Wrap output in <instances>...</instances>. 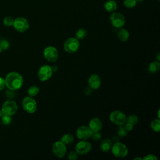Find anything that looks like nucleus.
<instances>
[{"instance_id":"1","label":"nucleus","mask_w":160,"mask_h":160,"mask_svg":"<svg viewBox=\"0 0 160 160\" xmlns=\"http://www.w3.org/2000/svg\"><path fill=\"white\" fill-rule=\"evenodd\" d=\"M4 82L5 86L8 89L15 91L22 87L23 84V78L19 73L11 72L6 76Z\"/></svg>"},{"instance_id":"2","label":"nucleus","mask_w":160,"mask_h":160,"mask_svg":"<svg viewBox=\"0 0 160 160\" xmlns=\"http://www.w3.org/2000/svg\"><path fill=\"white\" fill-rule=\"evenodd\" d=\"M111 152L114 156L118 158H122L127 156L128 154V148L126 144L121 142H114L111 148Z\"/></svg>"},{"instance_id":"3","label":"nucleus","mask_w":160,"mask_h":160,"mask_svg":"<svg viewBox=\"0 0 160 160\" xmlns=\"http://www.w3.org/2000/svg\"><path fill=\"white\" fill-rule=\"evenodd\" d=\"M80 47V43L76 38H69L67 39L63 44L64 49L68 53H74L78 51Z\"/></svg>"},{"instance_id":"4","label":"nucleus","mask_w":160,"mask_h":160,"mask_svg":"<svg viewBox=\"0 0 160 160\" xmlns=\"http://www.w3.org/2000/svg\"><path fill=\"white\" fill-rule=\"evenodd\" d=\"M109 120L117 126L124 125L126 121V116L119 110H114L110 113Z\"/></svg>"},{"instance_id":"5","label":"nucleus","mask_w":160,"mask_h":160,"mask_svg":"<svg viewBox=\"0 0 160 160\" xmlns=\"http://www.w3.org/2000/svg\"><path fill=\"white\" fill-rule=\"evenodd\" d=\"M22 106L23 109L29 114L35 112L37 109L36 101L30 96L26 97L23 99L22 101Z\"/></svg>"},{"instance_id":"6","label":"nucleus","mask_w":160,"mask_h":160,"mask_svg":"<svg viewBox=\"0 0 160 160\" xmlns=\"http://www.w3.org/2000/svg\"><path fill=\"white\" fill-rule=\"evenodd\" d=\"M44 58L49 62H56L59 56V53L58 49L52 46L46 47L43 51Z\"/></svg>"},{"instance_id":"7","label":"nucleus","mask_w":160,"mask_h":160,"mask_svg":"<svg viewBox=\"0 0 160 160\" xmlns=\"http://www.w3.org/2000/svg\"><path fill=\"white\" fill-rule=\"evenodd\" d=\"M53 154L59 158H62L65 156L67 152L66 145L61 140L56 141L52 147Z\"/></svg>"},{"instance_id":"8","label":"nucleus","mask_w":160,"mask_h":160,"mask_svg":"<svg viewBox=\"0 0 160 160\" xmlns=\"http://www.w3.org/2000/svg\"><path fill=\"white\" fill-rule=\"evenodd\" d=\"M52 74L51 67L49 65L45 64L40 67L38 71V76L41 81H46L49 79Z\"/></svg>"},{"instance_id":"9","label":"nucleus","mask_w":160,"mask_h":160,"mask_svg":"<svg viewBox=\"0 0 160 160\" xmlns=\"http://www.w3.org/2000/svg\"><path fill=\"white\" fill-rule=\"evenodd\" d=\"M110 22L116 28H122L125 22L126 19L122 14L120 12H112L110 16Z\"/></svg>"},{"instance_id":"10","label":"nucleus","mask_w":160,"mask_h":160,"mask_svg":"<svg viewBox=\"0 0 160 160\" xmlns=\"http://www.w3.org/2000/svg\"><path fill=\"white\" fill-rule=\"evenodd\" d=\"M1 110L5 115L11 116L17 112L18 105L15 101L12 100H8L3 104Z\"/></svg>"},{"instance_id":"11","label":"nucleus","mask_w":160,"mask_h":160,"mask_svg":"<svg viewBox=\"0 0 160 160\" xmlns=\"http://www.w3.org/2000/svg\"><path fill=\"white\" fill-rule=\"evenodd\" d=\"M92 149V145L90 142L86 140L79 141L75 146V151L79 155H83L88 153Z\"/></svg>"},{"instance_id":"12","label":"nucleus","mask_w":160,"mask_h":160,"mask_svg":"<svg viewBox=\"0 0 160 160\" xmlns=\"http://www.w3.org/2000/svg\"><path fill=\"white\" fill-rule=\"evenodd\" d=\"M13 26L17 31L23 32L28 30L29 27V24L26 18L19 17L14 19Z\"/></svg>"},{"instance_id":"13","label":"nucleus","mask_w":160,"mask_h":160,"mask_svg":"<svg viewBox=\"0 0 160 160\" xmlns=\"http://www.w3.org/2000/svg\"><path fill=\"white\" fill-rule=\"evenodd\" d=\"M92 131L87 126H81L76 130V136L81 140H87L91 138Z\"/></svg>"},{"instance_id":"14","label":"nucleus","mask_w":160,"mask_h":160,"mask_svg":"<svg viewBox=\"0 0 160 160\" xmlns=\"http://www.w3.org/2000/svg\"><path fill=\"white\" fill-rule=\"evenodd\" d=\"M88 86L92 90L98 89L101 84V79L100 76L96 74H91L88 81Z\"/></svg>"},{"instance_id":"15","label":"nucleus","mask_w":160,"mask_h":160,"mask_svg":"<svg viewBox=\"0 0 160 160\" xmlns=\"http://www.w3.org/2000/svg\"><path fill=\"white\" fill-rule=\"evenodd\" d=\"M88 126L92 132L100 131L102 127V123L98 118H93L89 121Z\"/></svg>"},{"instance_id":"16","label":"nucleus","mask_w":160,"mask_h":160,"mask_svg":"<svg viewBox=\"0 0 160 160\" xmlns=\"http://www.w3.org/2000/svg\"><path fill=\"white\" fill-rule=\"evenodd\" d=\"M112 145V142L111 139L106 138L101 141L100 144V149L102 152H108L109 150H111Z\"/></svg>"},{"instance_id":"17","label":"nucleus","mask_w":160,"mask_h":160,"mask_svg":"<svg viewBox=\"0 0 160 160\" xmlns=\"http://www.w3.org/2000/svg\"><path fill=\"white\" fill-rule=\"evenodd\" d=\"M117 36L121 41L126 42L129 38V32L126 29L120 28L117 32Z\"/></svg>"},{"instance_id":"18","label":"nucleus","mask_w":160,"mask_h":160,"mask_svg":"<svg viewBox=\"0 0 160 160\" xmlns=\"http://www.w3.org/2000/svg\"><path fill=\"white\" fill-rule=\"evenodd\" d=\"M104 9H106V11L108 12H114L118 7L117 3L114 0H108L107 1L104 5Z\"/></svg>"},{"instance_id":"19","label":"nucleus","mask_w":160,"mask_h":160,"mask_svg":"<svg viewBox=\"0 0 160 160\" xmlns=\"http://www.w3.org/2000/svg\"><path fill=\"white\" fill-rule=\"evenodd\" d=\"M160 69V63L158 61H154L150 62L148 65V70L150 73H156Z\"/></svg>"},{"instance_id":"20","label":"nucleus","mask_w":160,"mask_h":160,"mask_svg":"<svg viewBox=\"0 0 160 160\" xmlns=\"http://www.w3.org/2000/svg\"><path fill=\"white\" fill-rule=\"evenodd\" d=\"M74 140V138L73 135L69 133H66L63 134L61 138V141L63 143H64L66 145H68L72 143Z\"/></svg>"},{"instance_id":"21","label":"nucleus","mask_w":160,"mask_h":160,"mask_svg":"<svg viewBox=\"0 0 160 160\" xmlns=\"http://www.w3.org/2000/svg\"><path fill=\"white\" fill-rule=\"evenodd\" d=\"M151 128L153 131L158 132L160 131V120L159 118L153 119L151 122Z\"/></svg>"},{"instance_id":"22","label":"nucleus","mask_w":160,"mask_h":160,"mask_svg":"<svg viewBox=\"0 0 160 160\" xmlns=\"http://www.w3.org/2000/svg\"><path fill=\"white\" fill-rule=\"evenodd\" d=\"M76 38L78 40L84 39L87 36V31L84 28H80L76 32Z\"/></svg>"},{"instance_id":"23","label":"nucleus","mask_w":160,"mask_h":160,"mask_svg":"<svg viewBox=\"0 0 160 160\" xmlns=\"http://www.w3.org/2000/svg\"><path fill=\"white\" fill-rule=\"evenodd\" d=\"M39 92V88L36 86H31L28 89V94L30 97L36 96Z\"/></svg>"},{"instance_id":"24","label":"nucleus","mask_w":160,"mask_h":160,"mask_svg":"<svg viewBox=\"0 0 160 160\" xmlns=\"http://www.w3.org/2000/svg\"><path fill=\"white\" fill-rule=\"evenodd\" d=\"M128 132V131H127L124 125L118 126L117 128V134L119 137H125L127 135Z\"/></svg>"},{"instance_id":"25","label":"nucleus","mask_w":160,"mask_h":160,"mask_svg":"<svg viewBox=\"0 0 160 160\" xmlns=\"http://www.w3.org/2000/svg\"><path fill=\"white\" fill-rule=\"evenodd\" d=\"M138 122V117L135 114H131L128 118H126V122H129L133 126L136 125Z\"/></svg>"},{"instance_id":"26","label":"nucleus","mask_w":160,"mask_h":160,"mask_svg":"<svg viewBox=\"0 0 160 160\" xmlns=\"http://www.w3.org/2000/svg\"><path fill=\"white\" fill-rule=\"evenodd\" d=\"M136 0H124V5L127 8H133L136 5Z\"/></svg>"},{"instance_id":"27","label":"nucleus","mask_w":160,"mask_h":160,"mask_svg":"<svg viewBox=\"0 0 160 160\" xmlns=\"http://www.w3.org/2000/svg\"><path fill=\"white\" fill-rule=\"evenodd\" d=\"M14 21V19L12 18H11L10 16H7L4 19L3 23L6 26H13Z\"/></svg>"},{"instance_id":"28","label":"nucleus","mask_w":160,"mask_h":160,"mask_svg":"<svg viewBox=\"0 0 160 160\" xmlns=\"http://www.w3.org/2000/svg\"><path fill=\"white\" fill-rule=\"evenodd\" d=\"M0 47L3 50L8 49L9 47V41L7 39H0Z\"/></svg>"},{"instance_id":"29","label":"nucleus","mask_w":160,"mask_h":160,"mask_svg":"<svg viewBox=\"0 0 160 160\" xmlns=\"http://www.w3.org/2000/svg\"><path fill=\"white\" fill-rule=\"evenodd\" d=\"M1 122L4 125H9L11 122V116L8 115H4L2 117H1Z\"/></svg>"},{"instance_id":"30","label":"nucleus","mask_w":160,"mask_h":160,"mask_svg":"<svg viewBox=\"0 0 160 160\" xmlns=\"http://www.w3.org/2000/svg\"><path fill=\"white\" fill-rule=\"evenodd\" d=\"M101 137H102V135H101V132L99 131H97V132H92L91 138L93 141H98L101 139Z\"/></svg>"},{"instance_id":"31","label":"nucleus","mask_w":160,"mask_h":160,"mask_svg":"<svg viewBox=\"0 0 160 160\" xmlns=\"http://www.w3.org/2000/svg\"><path fill=\"white\" fill-rule=\"evenodd\" d=\"M68 158L69 160H76L78 159L79 154L75 151H71L68 153Z\"/></svg>"},{"instance_id":"32","label":"nucleus","mask_w":160,"mask_h":160,"mask_svg":"<svg viewBox=\"0 0 160 160\" xmlns=\"http://www.w3.org/2000/svg\"><path fill=\"white\" fill-rule=\"evenodd\" d=\"M5 95H6V98H8L9 99H13L15 97L16 94H15L14 90H12V89H7L6 91Z\"/></svg>"},{"instance_id":"33","label":"nucleus","mask_w":160,"mask_h":160,"mask_svg":"<svg viewBox=\"0 0 160 160\" xmlns=\"http://www.w3.org/2000/svg\"><path fill=\"white\" fill-rule=\"evenodd\" d=\"M142 160H158V158L155 154H148L142 158Z\"/></svg>"},{"instance_id":"34","label":"nucleus","mask_w":160,"mask_h":160,"mask_svg":"<svg viewBox=\"0 0 160 160\" xmlns=\"http://www.w3.org/2000/svg\"><path fill=\"white\" fill-rule=\"evenodd\" d=\"M124 127L126 128V129H127V131L129 132V131H131L133 129V128H134V126L129 122H125L124 124Z\"/></svg>"},{"instance_id":"35","label":"nucleus","mask_w":160,"mask_h":160,"mask_svg":"<svg viewBox=\"0 0 160 160\" xmlns=\"http://www.w3.org/2000/svg\"><path fill=\"white\" fill-rule=\"evenodd\" d=\"M5 86V82L4 79L0 77V91L2 90Z\"/></svg>"},{"instance_id":"36","label":"nucleus","mask_w":160,"mask_h":160,"mask_svg":"<svg viewBox=\"0 0 160 160\" xmlns=\"http://www.w3.org/2000/svg\"><path fill=\"white\" fill-rule=\"evenodd\" d=\"M92 91V89L91 88H90L89 87H88V88H86L84 89V93H85V94L87 95V96L90 95V94H91Z\"/></svg>"},{"instance_id":"37","label":"nucleus","mask_w":160,"mask_h":160,"mask_svg":"<svg viewBox=\"0 0 160 160\" xmlns=\"http://www.w3.org/2000/svg\"><path fill=\"white\" fill-rule=\"evenodd\" d=\"M119 136L118 135H114L112 138V142H119Z\"/></svg>"},{"instance_id":"38","label":"nucleus","mask_w":160,"mask_h":160,"mask_svg":"<svg viewBox=\"0 0 160 160\" xmlns=\"http://www.w3.org/2000/svg\"><path fill=\"white\" fill-rule=\"evenodd\" d=\"M51 67V69L52 71V72H56L58 71V67L56 65H53V66H52Z\"/></svg>"},{"instance_id":"39","label":"nucleus","mask_w":160,"mask_h":160,"mask_svg":"<svg viewBox=\"0 0 160 160\" xmlns=\"http://www.w3.org/2000/svg\"><path fill=\"white\" fill-rule=\"evenodd\" d=\"M4 115H5V114H4V112L2 111V110H0V118L2 117Z\"/></svg>"},{"instance_id":"40","label":"nucleus","mask_w":160,"mask_h":160,"mask_svg":"<svg viewBox=\"0 0 160 160\" xmlns=\"http://www.w3.org/2000/svg\"><path fill=\"white\" fill-rule=\"evenodd\" d=\"M157 61H159V52H158V54H157Z\"/></svg>"},{"instance_id":"41","label":"nucleus","mask_w":160,"mask_h":160,"mask_svg":"<svg viewBox=\"0 0 160 160\" xmlns=\"http://www.w3.org/2000/svg\"><path fill=\"white\" fill-rule=\"evenodd\" d=\"M134 160H136V159H139V160H142V158H140V157H137V158H135L134 159Z\"/></svg>"},{"instance_id":"42","label":"nucleus","mask_w":160,"mask_h":160,"mask_svg":"<svg viewBox=\"0 0 160 160\" xmlns=\"http://www.w3.org/2000/svg\"><path fill=\"white\" fill-rule=\"evenodd\" d=\"M2 49H1V48L0 47V52L2 51Z\"/></svg>"},{"instance_id":"43","label":"nucleus","mask_w":160,"mask_h":160,"mask_svg":"<svg viewBox=\"0 0 160 160\" xmlns=\"http://www.w3.org/2000/svg\"><path fill=\"white\" fill-rule=\"evenodd\" d=\"M136 1H143V0H136Z\"/></svg>"}]
</instances>
